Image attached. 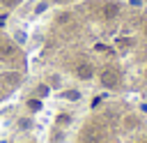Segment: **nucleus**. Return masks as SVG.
<instances>
[{"label": "nucleus", "instance_id": "9d476101", "mask_svg": "<svg viewBox=\"0 0 147 143\" xmlns=\"http://www.w3.org/2000/svg\"><path fill=\"white\" fill-rule=\"evenodd\" d=\"M37 92H39L41 97H44V95H48V85H46V83H41V85L37 88Z\"/></svg>", "mask_w": 147, "mask_h": 143}, {"label": "nucleus", "instance_id": "f03ea898", "mask_svg": "<svg viewBox=\"0 0 147 143\" xmlns=\"http://www.w3.org/2000/svg\"><path fill=\"white\" fill-rule=\"evenodd\" d=\"M76 74H78V78H83V81H90V78L94 76V67H92L90 62H80V65L76 67Z\"/></svg>", "mask_w": 147, "mask_h": 143}, {"label": "nucleus", "instance_id": "39448f33", "mask_svg": "<svg viewBox=\"0 0 147 143\" xmlns=\"http://www.w3.org/2000/svg\"><path fill=\"white\" fill-rule=\"evenodd\" d=\"M18 78H21V74H16V72H11V74H2V81H5L7 85H16Z\"/></svg>", "mask_w": 147, "mask_h": 143}, {"label": "nucleus", "instance_id": "2eb2a0df", "mask_svg": "<svg viewBox=\"0 0 147 143\" xmlns=\"http://www.w3.org/2000/svg\"><path fill=\"white\" fill-rule=\"evenodd\" d=\"M145 32H147V28H145Z\"/></svg>", "mask_w": 147, "mask_h": 143}, {"label": "nucleus", "instance_id": "9b49d317", "mask_svg": "<svg viewBox=\"0 0 147 143\" xmlns=\"http://www.w3.org/2000/svg\"><path fill=\"white\" fill-rule=\"evenodd\" d=\"M69 18H71L69 14H57V23H67Z\"/></svg>", "mask_w": 147, "mask_h": 143}, {"label": "nucleus", "instance_id": "ddd939ff", "mask_svg": "<svg viewBox=\"0 0 147 143\" xmlns=\"http://www.w3.org/2000/svg\"><path fill=\"white\" fill-rule=\"evenodd\" d=\"M51 85H60V76H51Z\"/></svg>", "mask_w": 147, "mask_h": 143}, {"label": "nucleus", "instance_id": "6e6552de", "mask_svg": "<svg viewBox=\"0 0 147 143\" xmlns=\"http://www.w3.org/2000/svg\"><path fill=\"white\" fill-rule=\"evenodd\" d=\"M62 97H64V99H69V101H76V99H80V92H78V90H67Z\"/></svg>", "mask_w": 147, "mask_h": 143}, {"label": "nucleus", "instance_id": "20e7f679", "mask_svg": "<svg viewBox=\"0 0 147 143\" xmlns=\"http://www.w3.org/2000/svg\"><path fill=\"white\" fill-rule=\"evenodd\" d=\"M55 122H57V127H69V125H71V115H69V113H57Z\"/></svg>", "mask_w": 147, "mask_h": 143}, {"label": "nucleus", "instance_id": "f8f14e48", "mask_svg": "<svg viewBox=\"0 0 147 143\" xmlns=\"http://www.w3.org/2000/svg\"><path fill=\"white\" fill-rule=\"evenodd\" d=\"M18 127H21V129H28V127H30V120L21 118V120H18Z\"/></svg>", "mask_w": 147, "mask_h": 143}, {"label": "nucleus", "instance_id": "423d86ee", "mask_svg": "<svg viewBox=\"0 0 147 143\" xmlns=\"http://www.w3.org/2000/svg\"><path fill=\"white\" fill-rule=\"evenodd\" d=\"M14 53V46H11V42H2L0 44V58H5V55H11Z\"/></svg>", "mask_w": 147, "mask_h": 143}, {"label": "nucleus", "instance_id": "1a4fd4ad", "mask_svg": "<svg viewBox=\"0 0 147 143\" xmlns=\"http://www.w3.org/2000/svg\"><path fill=\"white\" fill-rule=\"evenodd\" d=\"M28 106H30L32 111H39V108H41V104H39L37 99H30V101H28Z\"/></svg>", "mask_w": 147, "mask_h": 143}, {"label": "nucleus", "instance_id": "7ed1b4c3", "mask_svg": "<svg viewBox=\"0 0 147 143\" xmlns=\"http://www.w3.org/2000/svg\"><path fill=\"white\" fill-rule=\"evenodd\" d=\"M117 14H119V5H117V2H108V5L103 7V18L113 21V18H115Z\"/></svg>", "mask_w": 147, "mask_h": 143}, {"label": "nucleus", "instance_id": "4468645a", "mask_svg": "<svg viewBox=\"0 0 147 143\" xmlns=\"http://www.w3.org/2000/svg\"><path fill=\"white\" fill-rule=\"evenodd\" d=\"M28 143H34V141H28Z\"/></svg>", "mask_w": 147, "mask_h": 143}, {"label": "nucleus", "instance_id": "f257e3e1", "mask_svg": "<svg viewBox=\"0 0 147 143\" xmlns=\"http://www.w3.org/2000/svg\"><path fill=\"white\" fill-rule=\"evenodd\" d=\"M99 83H101L103 88L113 90V88H117V83H119V74H117L115 69L106 67V69H101V72H99Z\"/></svg>", "mask_w": 147, "mask_h": 143}, {"label": "nucleus", "instance_id": "0eeeda50", "mask_svg": "<svg viewBox=\"0 0 147 143\" xmlns=\"http://www.w3.org/2000/svg\"><path fill=\"white\" fill-rule=\"evenodd\" d=\"M124 127H126V129H136V127H138V118H136V115H126V118H124Z\"/></svg>", "mask_w": 147, "mask_h": 143}]
</instances>
